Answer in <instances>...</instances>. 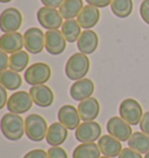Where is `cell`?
Instances as JSON below:
<instances>
[{
    "mask_svg": "<svg viewBox=\"0 0 149 158\" xmlns=\"http://www.w3.org/2000/svg\"><path fill=\"white\" fill-rule=\"evenodd\" d=\"M1 133L10 141H19L22 138L25 130V121L19 114L7 113L1 118Z\"/></svg>",
    "mask_w": 149,
    "mask_h": 158,
    "instance_id": "cell-1",
    "label": "cell"
},
{
    "mask_svg": "<svg viewBox=\"0 0 149 158\" xmlns=\"http://www.w3.org/2000/svg\"><path fill=\"white\" fill-rule=\"evenodd\" d=\"M90 70V59L85 54H74L65 64V74L71 80H80L85 78Z\"/></svg>",
    "mask_w": 149,
    "mask_h": 158,
    "instance_id": "cell-2",
    "label": "cell"
},
{
    "mask_svg": "<svg viewBox=\"0 0 149 158\" xmlns=\"http://www.w3.org/2000/svg\"><path fill=\"white\" fill-rule=\"evenodd\" d=\"M48 128L45 118L39 114H30L25 118L26 135L33 142H41L45 139Z\"/></svg>",
    "mask_w": 149,
    "mask_h": 158,
    "instance_id": "cell-3",
    "label": "cell"
},
{
    "mask_svg": "<svg viewBox=\"0 0 149 158\" xmlns=\"http://www.w3.org/2000/svg\"><path fill=\"white\" fill-rule=\"evenodd\" d=\"M120 118H124L125 121L130 126H136L140 123L141 118L143 116V110L141 105L132 98H127L121 101L119 106Z\"/></svg>",
    "mask_w": 149,
    "mask_h": 158,
    "instance_id": "cell-4",
    "label": "cell"
},
{
    "mask_svg": "<svg viewBox=\"0 0 149 158\" xmlns=\"http://www.w3.org/2000/svg\"><path fill=\"white\" fill-rule=\"evenodd\" d=\"M51 77V69L47 63H34L25 71V80L28 85H45Z\"/></svg>",
    "mask_w": 149,
    "mask_h": 158,
    "instance_id": "cell-5",
    "label": "cell"
},
{
    "mask_svg": "<svg viewBox=\"0 0 149 158\" xmlns=\"http://www.w3.org/2000/svg\"><path fill=\"white\" fill-rule=\"evenodd\" d=\"M74 137L80 143H95L101 137V127L96 121H85L76 129Z\"/></svg>",
    "mask_w": 149,
    "mask_h": 158,
    "instance_id": "cell-6",
    "label": "cell"
},
{
    "mask_svg": "<svg viewBox=\"0 0 149 158\" xmlns=\"http://www.w3.org/2000/svg\"><path fill=\"white\" fill-rule=\"evenodd\" d=\"M37 21L45 29L55 30L58 29L63 26V18L61 15L60 10L51 7H41L36 13Z\"/></svg>",
    "mask_w": 149,
    "mask_h": 158,
    "instance_id": "cell-7",
    "label": "cell"
},
{
    "mask_svg": "<svg viewBox=\"0 0 149 158\" xmlns=\"http://www.w3.org/2000/svg\"><path fill=\"white\" fill-rule=\"evenodd\" d=\"M22 26V14L19 10L14 7L6 8L1 12L0 15V29L6 33H15Z\"/></svg>",
    "mask_w": 149,
    "mask_h": 158,
    "instance_id": "cell-8",
    "label": "cell"
},
{
    "mask_svg": "<svg viewBox=\"0 0 149 158\" xmlns=\"http://www.w3.org/2000/svg\"><path fill=\"white\" fill-rule=\"evenodd\" d=\"M25 48L29 54H40L45 49V34L36 27L27 29L23 34Z\"/></svg>",
    "mask_w": 149,
    "mask_h": 158,
    "instance_id": "cell-9",
    "label": "cell"
},
{
    "mask_svg": "<svg viewBox=\"0 0 149 158\" xmlns=\"http://www.w3.org/2000/svg\"><path fill=\"white\" fill-rule=\"evenodd\" d=\"M33 99L26 91H18L11 95L7 101V109L10 113L23 114L28 112L33 106Z\"/></svg>",
    "mask_w": 149,
    "mask_h": 158,
    "instance_id": "cell-10",
    "label": "cell"
},
{
    "mask_svg": "<svg viewBox=\"0 0 149 158\" xmlns=\"http://www.w3.org/2000/svg\"><path fill=\"white\" fill-rule=\"evenodd\" d=\"M106 129H107L109 135L118 138L120 142H126L132 136L130 124L127 123L120 116H113L109 118L106 124Z\"/></svg>",
    "mask_w": 149,
    "mask_h": 158,
    "instance_id": "cell-11",
    "label": "cell"
},
{
    "mask_svg": "<svg viewBox=\"0 0 149 158\" xmlns=\"http://www.w3.org/2000/svg\"><path fill=\"white\" fill-rule=\"evenodd\" d=\"M66 40L58 29L48 30L45 33V50L50 55H61L66 48Z\"/></svg>",
    "mask_w": 149,
    "mask_h": 158,
    "instance_id": "cell-12",
    "label": "cell"
},
{
    "mask_svg": "<svg viewBox=\"0 0 149 158\" xmlns=\"http://www.w3.org/2000/svg\"><path fill=\"white\" fill-rule=\"evenodd\" d=\"M95 92V83L89 78L76 80L70 87V97L76 101H83L91 98Z\"/></svg>",
    "mask_w": 149,
    "mask_h": 158,
    "instance_id": "cell-13",
    "label": "cell"
},
{
    "mask_svg": "<svg viewBox=\"0 0 149 158\" xmlns=\"http://www.w3.org/2000/svg\"><path fill=\"white\" fill-rule=\"evenodd\" d=\"M29 94L34 104L39 107H49L54 102V92L47 85H36L32 86L29 89Z\"/></svg>",
    "mask_w": 149,
    "mask_h": 158,
    "instance_id": "cell-14",
    "label": "cell"
},
{
    "mask_svg": "<svg viewBox=\"0 0 149 158\" xmlns=\"http://www.w3.org/2000/svg\"><path fill=\"white\" fill-rule=\"evenodd\" d=\"M57 118L61 123L69 130H74L78 128V126L80 124V120H82L78 109L74 108L71 105L62 106L58 110Z\"/></svg>",
    "mask_w": 149,
    "mask_h": 158,
    "instance_id": "cell-15",
    "label": "cell"
},
{
    "mask_svg": "<svg viewBox=\"0 0 149 158\" xmlns=\"http://www.w3.org/2000/svg\"><path fill=\"white\" fill-rule=\"evenodd\" d=\"M25 47L23 35L19 31L15 33H6L0 37V49L7 54H14L20 51Z\"/></svg>",
    "mask_w": 149,
    "mask_h": 158,
    "instance_id": "cell-16",
    "label": "cell"
},
{
    "mask_svg": "<svg viewBox=\"0 0 149 158\" xmlns=\"http://www.w3.org/2000/svg\"><path fill=\"white\" fill-rule=\"evenodd\" d=\"M98 35L96 34V31L91 29H86L82 31L79 39L77 41V48L82 54L90 55L93 54L97 48H98Z\"/></svg>",
    "mask_w": 149,
    "mask_h": 158,
    "instance_id": "cell-17",
    "label": "cell"
},
{
    "mask_svg": "<svg viewBox=\"0 0 149 158\" xmlns=\"http://www.w3.org/2000/svg\"><path fill=\"white\" fill-rule=\"evenodd\" d=\"M98 145L101 153L109 158L118 157L122 150V145L118 138L113 137L111 135H103L98 139Z\"/></svg>",
    "mask_w": 149,
    "mask_h": 158,
    "instance_id": "cell-18",
    "label": "cell"
},
{
    "mask_svg": "<svg viewBox=\"0 0 149 158\" xmlns=\"http://www.w3.org/2000/svg\"><path fill=\"white\" fill-rule=\"evenodd\" d=\"M78 112H79L80 118L85 121H95L98 118L100 112V105L96 98H89L80 101L78 105Z\"/></svg>",
    "mask_w": 149,
    "mask_h": 158,
    "instance_id": "cell-19",
    "label": "cell"
},
{
    "mask_svg": "<svg viewBox=\"0 0 149 158\" xmlns=\"http://www.w3.org/2000/svg\"><path fill=\"white\" fill-rule=\"evenodd\" d=\"M100 19V10L95 6H84L79 15L77 16V21L84 29H91L93 28Z\"/></svg>",
    "mask_w": 149,
    "mask_h": 158,
    "instance_id": "cell-20",
    "label": "cell"
},
{
    "mask_svg": "<svg viewBox=\"0 0 149 158\" xmlns=\"http://www.w3.org/2000/svg\"><path fill=\"white\" fill-rule=\"evenodd\" d=\"M68 137V128H65L61 122H55L50 124L47 131V143L51 147H60L65 142Z\"/></svg>",
    "mask_w": 149,
    "mask_h": 158,
    "instance_id": "cell-21",
    "label": "cell"
},
{
    "mask_svg": "<svg viewBox=\"0 0 149 158\" xmlns=\"http://www.w3.org/2000/svg\"><path fill=\"white\" fill-rule=\"evenodd\" d=\"M83 8V0H64V2L60 7V13L63 19L72 20L79 15Z\"/></svg>",
    "mask_w": 149,
    "mask_h": 158,
    "instance_id": "cell-22",
    "label": "cell"
},
{
    "mask_svg": "<svg viewBox=\"0 0 149 158\" xmlns=\"http://www.w3.org/2000/svg\"><path fill=\"white\" fill-rule=\"evenodd\" d=\"M0 84L6 89L15 91L22 85V78L19 72H15L13 70H5L0 73Z\"/></svg>",
    "mask_w": 149,
    "mask_h": 158,
    "instance_id": "cell-23",
    "label": "cell"
},
{
    "mask_svg": "<svg viewBox=\"0 0 149 158\" xmlns=\"http://www.w3.org/2000/svg\"><path fill=\"white\" fill-rule=\"evenodd\" d=\"M99 145L96 143H82L74 148L72 158H100Z\"/></svg>",
    "mask_w": 149,
    "mask_h": 158,
    "instance_id": "cell-24",
    "label": "cell"
},
{
    "mask_svg": "<svg viewBox=\"0 0 149 158\" xmlns=\"http://www.w3.org/2000/svg\"><path fill=\"white\" fill-rule=\"evenodd\" d=\"M127 142H128L129 148L140 152L141 155L142 153L146 155L147 152H149V136L142 131L133 133Z\"/></svg>",
    "mask_w": 149,
    "mask_h": 158,
    "instance_id": "cell-25",
    "label": "cell"
},
{
    "mask_svg": "<svg viewBox=\"0 0 149 158\" xmlns=\"http://www.w3.org/2000/svg\"><path fill=\"white\" fill-rule=\"evenodd\" d=\"M80 25L78 23L77 20H65V22L62 26V33L64 35L65 40L70 42V43H74L76 41H78L80 34H82V30H80Z\"/></svg>",
    "mask_w": 149,
    "mask_h": 158,
    "instance_id": "cell-26",
    "label": "cell"
},
{
    "mask_svg": "<svg viewBox=\"0 0 149 158\" xmlns=\"http://www.w3.org/2000/svg\"><path fill=\"white\" fill-rule=\"evenodd\" d=\"M29 63V54L28 51L20 50L10 56V69L15 72H22Z\"/></svg>",
    "mask_w": 149,
    "mask_h": 158,
    "instance_id": "cell-27",
    "label": "cell"
},
{
    "mask_svg": "<svg viewBox=\"0 0 149 158\" xmlns=\"http://www.w3.org/2000/svg\"><path fill=\"white\" fill-rule=\"evenodd\" d=\"M111 10L115 16L125 19L133 12V0H112Z\"/></svg>",
    "mask_w": 149,
    "mask_h": 158,
    "instance_id": "cell-28",
    "label": "cell"
},
{
    "mask_svg": "<svg viewBox=\"0 0 149 158\" xmlns=\"http://www.w3.org/2000/svg\"><path fill=\"white\" fill-rule=\"evenodd\" d=\"M48 157L49 158H68V153L61 147H51L48 150Z\"/></svg>",
    "mask_w": 149,
    "mask_h": 158,
    "instance_id": "cell-29",
    "label": "cell"
},
{
    "mask_svg": "<svg viewBox=\"0 0 149 158\" xmlns=\"http://www.w3.org/2000/svg\"><path fill=\"white\" fill-rule=\"evenodd\" d=\"M139 12L141 15V19L143 20L147 25H149V0H143L141 2Z\"/></svg>",
    "mask_w": 149,
    "mask_h": 158,
    "instance_id": "cell-30",
    "label": "cell"
},
{
    "mask_svg": "<svg viewBox=\"0 0 149 158\" xmlns=\"http://www.w3.org/2000/svg\"><path fill=\"white\" fill-rule=\"evenodd\" d=\"M118 158H142V156H141V153L133 150V149L125 148L121 150Z\"/></svg>",
    "mask_w": 149,
    "mask_h": 158,
    "instance_id": "cell-31",
    "label": "cell"
},
{
    "mask_svg": "<svg viewBox=\"0 0 149 158\" xmlns=\"http://www.w3.org/2000/svg\"><path fill=\"white\" fill-rule=\"evenodd\" d=\"M23 158H49L48 157V152L42 150V149H35V150H30L26 153Z\"/></svg>",
    "mask_w": 149,
    "mask_h": 158,
    "instance_id": "cell-32",
    "label": "cell"
},
{
    "mask_svg": "<svg viewBox=\"0 0 149 158\" xmlns=\"http://www.w3.org/2000/svg\"><path fill=\"white\" fill-rule=\"evenodd\" d=\"M140 129L142 133L149 136V112L143 114V116L140 121Z\"/></svg>",
    "mask_w": 149,
    "mask_h": 158,
    "instance_id": "cell-33",
    "label": "cell"
},
{
    "mask_svg": "<svg viewBox=\"0 0 149 158\" xmlns=\"http://www.w3.org/2000/svg\"><path fill=\"white\" fill-rule=\"evenodd\" d=\"M10 66V57L7 56V52L0 51V71H5Z\"/></svg>",
    "mask_w": 149,
    "mask_h": 158,
    "instance_id": "cell-34",
    "label": "cell"
},
{
    "mask_svg": "<svg viewBox=\"0 0 149 158\" xmlns=\"http://www.w3.org/2000/svg\"><path fill=\"white\" fill-rule=\"evenodd\" d=\"M89 5L95 6L97 8H104V7H107L109 5H111L112 0H85Z\"/></svg>",
    "mask_w": 149,
    "mask_h": 158,
    "instance_id": "cell-35",
    "label": "cell"
},
{
    "mask_svg": "<svg viewBox=\"0 0 149 158\" xmlns=\"http://www.w3.org/2000/svg\"><path fill=\"white\" fill-rule=\"evenodd\" d=\"M8 97H7V89L4 86H0V109H2L7 106Z\"/></svg>",
    "mask_w": 149,
    "mask_h": 158,
    "instance_id": "cell-36",
    "label": "cell"
},
{
    "mask_svg": "<svg viewBox=\"0 0 149 158\" xmlns=\"http://www.w3.org/2000/svg\"><path fill=\"white\" fill-rule=\"evenodd\" d=\"M41 2L45 7H51V8H58L64 2V0H41Z\"/></svg>",
    "mask_w": 149,
    "mask_h": 158,
    "instance_id": "cell-37",
    "label": "cell"
},
{
    "mask_svg": "<svg viewBox=\"0 0 149 158\" xmlns=\"http://www.w3.org/2000/svg\"><path fill=\"white\" fill-rule=\"evenodd\" d=\"M0 1H1L2 4H6V2H11L12 0H0Z\"/></svg>",
    "mask_w": 149,
    "mask_h": 158,
    "instance_id": "cell-38",
    "label": "cell"
},
{
    "mask_svg": "<svg viewBox=\"0 0 149 158\" xmlns=\"http://www.w3.org/2000/svg\"><path fill=\"white\" fill-rule=\"evenodd\" d=\"M144 158H149V152L146 153V156H144Z\"/></svg>",
    "mask_w": 149,
    "mask_h": 158,
    "instance_id": "cell-39",
    "label": "cell"
},
{
    "mask_svg": "<svg viewBox=\"0 0 149 158\" xmlns=\"http://www.w3.org/2000/svg\"><path fill=\"white\" fill-rule=\"evenodd\" d=\"M100 158H109V157H106V156H104V157H100Z\"/></svg>",
    "mask_w": 149,
    "mask_h": 158,
    "instance_id": "cell-40",
    "label": "cell"
}]
</instances>
